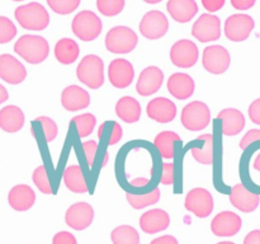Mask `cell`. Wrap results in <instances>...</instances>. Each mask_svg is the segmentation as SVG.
Segmentation results:
<instances>
[{"mask_svg":"<svg viewBox=\"0 0 260 244\" xmlns=\"http://www.w3.org/2000/svg\"><path fill=\"white\" fill-rule=\"evenodd\" d=\"M15 53L29 64H41L50 53V45L41 36L24 35L15 42Z\"/></svg>","mask_w":260,"mask_h":244,"instance_id":"cell-1","label":"cell"},{"mask_svg":"<svg viewBox=\"0 0 260 244\" xmlns=\"http://www.w3.org/2000/svg\"><path fill=\"white\" fill-rule=\"evenodd\" d=\"M14 15L18 23L28 30H43L48 27L50 23L48 12L40 3H29L18 7Z\"/></svg>","mask_w":260,"mask_h":244,"instance_id":"cell-2","label":"cell"},{"mask_svg":"<svg viewBox=\"0 0 260 244\" xmlns=\"http://www.w3.org/2000/svg\"><path fill=\"white\" fill-rule=\"evenodd\" d=\"M76 76L89 88H101L104 83L103 60L96 55H86L76 68Z\"/></svg>","mask_w":260,"mask_h":244,"instance_id":"cell-3","label":"cell"},{"mask_svg":"<svg viewBox=\"0 0 260 244\" xmlns=\"http://www.w3.org/2000/svg\"><path fill=\"white\" fill-rule=\"evenodd\" d=\"M139 37L136 32L126 25H117L106 36L107 50L113 53H128L136 48Z\"/></svg>","mask_w":260,"mask_h":244,"instance_id":"cell-4","label":"cell"},{"mask_svg":"<svg viewBox=\"0 0 260 244\" xmlns=\"http://www.w3.org/2000/svg\"><path fill=\"white\" fill-rule=\"evenodd\" d=\"M71 28L76 37L85 42H90L99 37L103 24H102L101 18L95 13L90 12V10H83L75 15Z\"/></svg>","mask_w":260,"mask_h":244,"instance_id":"cell-5","label":"cell"},{"mask_svg":"<svg viewBox=\"0 0 260 244\" xmlns=\"http://www.w3.org/2000/svg\"><path fill=\"white\" fill-rule=\"evenodd\" d=\"M211 112L201 101L190 102L182 111V125L189 131H202L210 125Z\"/></svg>","mask_w":260,"mask_h":244,"instance_id":"cell-6","label":"cell"},{"mask_svg":"<svg viewBox=\"0 0 260 244\" xmlns=\"http://www.w3.org/2000/svg\"><path fill=\"white\" fill-rule=\"evenodd\" d=\"M185 208L197 218L205 219L213 211V197L206 188L197 187L190 190L185 197Z\"/></svg>","mask_w":260,"mask_h":244,"instance_id":"cell-7","label":"cell"},{"mask_svg":"<svg viewBox=\"0 0 260 244\" xmlns=\"http://www.w3.org/2000/svg\"><path fill=\"white\" fill-rule=\"evenodd\" d=\"M231 57L229 51L220 45L208 46L203 51V68L211 74L220 75L229 69Z\"/></svg>","mask_w":260,"mask_h":244,"instance_id":"cell-8","label":"cell"},{"mask_svg":"<svg viewBox=\"0 0 260 244\" xmlns=\"http://www.w3.org/2000/svg\"><path fill=\"white\" fill-rule=\"evenodd\" d=\"M255 22L248 14H233L225 22V36L233 42H243L250 36Z\"/></svg>","mask_w":260,"mask_h":244,"instance_id":"cell-9","label":"cell"},{"mask_svg":"<svg viewBox=\"0 0 260 244\" xmlns=\"http://www.w3.org/2000/svg\"><path fill=\"white\" fill-rule=\"evenodd\" d=\"M193 37L197 38L201 42H212L217 41L221 37V20L217 15L202 14L192 28Z\"/></svg>","mask_w":260,"mask_h":244,"instance_id":"cell-10","label":"cell"},{"mask_svg":"<svg viewBox=\"0 0 260 244\" xmlns=\"http://www.w3.org/2000/svg\"><path fill=\"white\" fill-rule=\"evenodd\" d=\"M198 47L189 40H180L173 45L170 50V60L175 66L182 69H189L198 61Z\"/></svg>","mask_w":260,"mask_h":244,"instance_id":"cell-11","label":"cell"},{"mask_svg":"<svg viewBox=\"0 0 260 244\" xmlns=\"http://www.w3.org/2000/svg\"><path fill=\"white\" fill-rule=\"evenodd\" d=\"M169 29V22L164 13L159 10H151L146 13L140 22V32L149 40H157L167 35Z\"/></svg>","mask_w":260,"mask_h":244,"instance_id":"cell-12","label":"cell"},{"mask_svg":"<svg viewBox=\"0 0 260 244\" xmlns=\"http://www.w3.org/2000/svg\"><path fill=\"white\" fill-rule=\"evenodd\" d=\"M108 78L114 88L124 89L131 85L135 78L134 66L124 58H116L109 64Z\"/></svg>","mask_w":260,"mask_h":244,"instance_id":"cell-13","label":"cell"},{"mask_svg":"<svg viewBox=\"0 0 260 244\" xmlns=\"http://www.w3.org/2000/svg\"><path fill=\"white\" fill-rule=\"evenodd\" d=\"M94 220V210L89 203L78 202L71 205L65 214V221L75 230L89 228Z\"/></svg>","mask_w":260,"mask_h":244,"instance_id":"cell-14","label":"cell"},{"mask_svg":"<svg viewBox=\"0 0 260 244\" xmlns=\"http://www.w3.org/2000/svg\"><path fill=\"white\" fill-rule=\"evenodd\" d=\"M243 220L233 211H222L213 218L211 229L217 236H233L240 231Z\"/></svg>","mask_w":260,"mask_h":244,"instance_id":"cell-15","label":"cell"},{"mask_svg":"<svg viewBox=\"0 0 260 244\" xmlns=\"http://www.w3.org/2000/svg\"><path fill=\"white\" fill-rule=\"evenodd\" d=\"M164 73L157 66H149L140 74L136 84V92L142 97L155 94L162 85Z\"/></svg>","mask_w":260,"mask_h":244,"instance_id":"cell-16","label":"cell"},{"mask_svg":"<svg viewBox=\"0 0 260 244\" xmlns=\"http://www.w3.org/2000/svg\"><path fill=\"white\" fill-rule=\"evenodd\" d=\"M0 78L9 84H20L27 78V70L20 61L9 53L0 55Z\"/></svg>","mask_w":260,"mask_h":244,"instance_id":"cell-17","label":"cell"},{"mask_svg":"<svg viewBox=\"0 0 260 244\" xmlns=\"http://www.w3.org/2000/svg\"><path fill=\"white\" fill-rule=\"evenodd\" d=\"M147 116L159 124L172 122L177 116V106L165 97H157L149 102L146 107Z\"/></svg>","mask_w":260,"mask_h":244,"instance_id":"cell-18","label":"cell"},{"mask_svg":"<svg viewBox=\"0 0 260 244\" xmlns=\"http://www.w3.org/2000/svg\"><path fill=\"white\" fill-rule=\"evenodd\" d=\"M230 202L234 207L243 212H253L258 208L260 202V196L258 193H254L249 191L244 185L234 186L230 193Z\"/></svg>","mask_w":260,"mask_h":244,"instance_id":"cell-19","label":"cell"},{"mask_svg":"<svg viewBox=\"0 0 260 244\" xmlns=\"http://www.w3.org/2000/svg\"><path fill=\"white\" fill-rule=\"evenodd\" d=\"M61 104L66 111H81L90 104V96L79 85L66 86L61 94Z\"/></svg>","mask_w":260,"mask_h":244,"instance_id":"cell-20","label":"cell"},{"mask_svg":"<svg viewBox=\"0 0 260 244\" xmlns=\"http://www.w3.org/2000/svg\"><path fill=\"white\" fill-rule=\"evenodd\" d=\"M170 224V216L167 211L160 208H152L142 214L140 218V226L146 234H156L168 229Z\"/></svg>","mask_w":260,"mask_h":244,"instance_id":"cell-21","label":"cell"},{"mask_svg":"<svg viewBox=\"0 0 260 244\" xmlns=\"http://www.w3.org/2000/svg\"><path fill=\"white\" fill-rule=\"evenodd\" d=\"M168 90L174 98L184 101L190 98L194 93L196 84L192 76L184 73H175L168 80Z\"/></svg>","mask_w":260,"mask_h":244,"instance_id":"cell-22","label":"cell"},{"mask_svg":"<svg viewBox=\"0 0 260 244\" xmlns=\"http://www.w3.org/2000/svg\"><path fill=\"white\" fill-rule=\"evenodd\" d=\"M10 207L15 211H27L35 205L36 193L29 186L18 185L10 190L8 195Z\"/></svg>","mask_w":260,"mask_h":244,"instance_id":"cell-23","label":"cell"},{"mask_svg":"<svg viewBox=\"0 0 260 244\" xmlns=\"http://www.w3.org/2000/svg\"><path fill=\"white\" fill-rule=\"evenodd\" d=\"M217 118L222 122V132L226 136H235L245 127V117L236 108L222 109L217 114Z\"/></svg>","mask_w":260,"mask_h":244,"instance_id":"cell-24","label":"cell"},{"mask_svg":"<svg viewBox=\"0 0 260 244\" xmlns=\"http://www.w3.org/2000/svg\"><path fill=\"white\" fill-rule=\"evenodd\" d=\"M167 9L170 17L178 23H187L197 14L198 5L196 0H169Z\"/></svg>","mask_w":260,"mask_h":244,"instance_id":"cell-25","label":"cell"},{"mask_svg":"<svg viewBox=\"0 0 260 244\" xmlns=\"http://www.w3.org/2000/svg\"><path fill=\"white\" fill-rule=\"evenodd\" d=\"M24 126V113L17 106H7L0 111V129L9 134L19 131Z\"/></svg>","mask_w":260,"mask_h":244,"instance_id":"cell-26","label":"cell"},{"mask_svg":"<svg viewBox=\"0 0 260 244\" xmlns=\"http://www.w3.org/2000/svg\"><path fill=\"white\" fill-rule=\"evenodd\" d=\"M116 114L127 124H135L141 117V106L134 97H122L116 104Z\"/></svg>","mask_w":260,"mask_h":244,"instance_id":"cell-27","label":"cell"},{"mask_svg":"<svg viewBox=\"0 0 260 244\" xmlns=\"http://www.w3.org/2000/svg\"><path fill=\"white\" fill-rule=\"evenodd\" d=\"M80 53L79 45L71 38H61L55 46V56L58 63L63 65H70L75 63Z\"/></svg>","mask_w":260,"mask_h":244,"instance_id":"cell-28","label":"cell"},{"mask_svg":"<svg viewBox=\"0 0 260 244\" xmlns=\"http://www.w3.org/2000/svg\"><path fill=\"white\" fill-rule=\"evenodd\" d=\"M63 183L74 193H85L88 191L84 173L79 165H70L66 168L63 172Z\"/></svg>","mask_w":260,"mask_h":244,"instance_id":"cell-29","label":"cell"},{"mask_svg":"<svg viewBox=\"0 0 260 244\" xmlns=\"http://www.w3.org/2000/svg\"><path fill=\"white\" fill-rule=\"evenodd\" d=\"M180 141V136L173 131H162L155 137V146L164 159L174 158V145Z\"/></svg>","mask_w":260,"mask_h":244,"instance_id":"cell-30","label":"cell"},{"mask_svg":"<svg viewBox=\"0 0 260 244\" xmlns=\"http://www.w3.org/2000/svg\"><path fill=\"white\" fill-rule=\"evenodd\" d=\"M198 141L203 142V147H192L190 152H192L193 158L197 160L201 164L210 165L213 163V135L212 134H205L198 136Z\"/></svg>","mask_w":260,"mask_h":244,"instance_id":"cell-31","label":"cell"},{"mask_svg":"<svg viewBox=\"0 0 260 244\" xmlns=\"http://www.w3.org/2000/svg\"><path fill=\"white\" fill-rule=\"evenodd\" d=\"M113 244H140V235L134 226H117L111 234Z\"/></svg>","mask_w":260,"mask_h":244,"instance_id":"cell-32","label":"cell"},{"mask_svg":"<svg viewBox=\"0 0 260 244\" xmlns=\"http://www.w3.org/2000/svg\"><path fill=\"white\" fill-rule=\"evenodd\" d=\"M126 198L129 205L136 210L145 208L147 206L155 205L160 200V190L154 188L151 192L144 193V195H135V193H126Z\"/></svg>","mask_w":260,"mask_h":244,"instance_id":"cell-33","label":"cell"},{"mask_svg":"<svg viewBox=\"0 0 260 244\" xmlns=\"http://www.w3.org/2000/svg\"><path fill=\"white\" fill-rule=\"evenodd\" d=\"M122 127L118 122L107 121L99 126L98 137L104 140L108 145H114L122 139Z\"/></svg>","mask_w":260,"mask_h":244,"instance_id":"cell-34","label":"cell"},{"mask_svg":"<svg viewBox=\"0 0 260 244\" xmlns=\"http://www.w3.org/2000/svg\"><path fill=\"white\" fill-rule=\"evenodd\" d=\"M71 122L75 125L79 137H85L89 136V135L93 132L96 124V118L94 114L84 113L74 117V118L71 119Z\"/></svg>","mask_w":260,"mask_h":244,"instance_id":"cell-35","label":"cell"},{"mask_svg":"<svg viewBox=\"0 0 260 244\" xmlns=\"http://www.w3.org/2000/svg\"><path fill=\"white\" fill-rule=\"evenodd\" d=\"M96 8L106 17H114L123 10L124 0H96Z\"/></svg>","mask_w":260,"mask_h":244,"instance_id":"cell-36","label":"cell"},{"mask_svg":"<svg viewBox=\"0 0 260 244\" xmlns=\"http://www.w3.org/2000/svg\"><path fill=\"white\" fill-rule=\"evenodd\" d=\"M33 183L37 186L38 190L45 195H51L52 193V187H51L50 178H48L47 172H46L45 165H40L35 169L32 175Z\"/></svg>","mask_w":260,"mask_h":244,"instance_id":"cell-37","label":"cell"},{"mask_svg":"<svg viewBox=\"0 0 260 244\" xmlns=\"http://www.w3.org/2000/svg\"><path fill=\"white\" fill-rule=\"evenodd\" d=\"M48 7L57 14H70L80 5L81 0H46Z\"/></svg>","mask_w":260,"mask_h":244,"instance_id":"cell-38","label":"cell"},{"mask_svg":"<svg viewBox=\"0 0 260 244\" xmlns=\"http://www.w3.org/2000/svg\"><path fill=\"white\" fill-rule=\"evenodd\" d=\"M17 36V28L14 23L7 17L0 15V45L8 43Z\"/></svg>","mask_w":260,"mask_h":244,"instance_id":"cell-39","label":"cell"},{"mask_svg":"<svg viewBox=\"0 0 260 244\" xmlns=\"http://www.w3.org/2000/svg\"><path fill=\"white\" fill-rule=\"evenodd\" d=\"M36 124H40L42 127L43 135H45L46 142H51L57 136V125L52 118L46 116H41L36 119Z\"/></svg>","mask_w":260,"mask_h":244,"instance_id":"cell-40","label":"cell"},{"mask_svg":"<svg viewBox=\"0 0 260 244\" xmlns=\"http://www.w3.org/2000/svg\"><path fill=\"white\" fill-rule=\"evenodd\" d=\"M81 147H83L86 163H88L89 167L93 168L94 162H95L96 151H98V144H96L94 140H89V141H84L83 144H81Z\"/></svg>","mask_w":260,"mask_h":244,"instance_id":"cell-41","label":"cell"},{"mask_svg":"<svg viewBox=\"0 0 260 244\" xmlns=\"http://www.w3.org/2000/svg\"><path fill=\"white\" fill-rule=\"evenodd\" d=\"M259 140H260V130L258 129L249 130V131L245 134V136L241 139L240 149L246 150L251 144H253V142L259 141Z\"/></svg>","mask_w":260,"mask_h":244,"instance_id":"cell-42","label":"cell"},{"mask_svg":"<svg viewBox=\"0 0 260 244\" xmlns=\"http://www.w3.org/2000/svg\"><path fill=\"white\" fill-rule=\"evenodd\" d=\"M162 185H173L174 183V164L173 163H164L162 164Z\"/></svg>","mask_w":260,"mask_h":244,"instance_id":"cell-43","label":"cell"},{"mask_svg":"<svg viewBox=\"0 0 260 244\" xmlns=\"http://www.w3.org/2000/svg\"><path fill=\"white\" fill-rule=\"evenodd\" d=\"M52 244H78L76 238L69 231H60L52 239Z\"/></svg>","mask_w":260,"mask_h":244,"instance_id":"cell-44","label":"cell"},{"mask_svg":"<svg viewBox=\"0 0 260 244\" xmlns=\"http://www.w3.org/2000/svg\"><path fill=\"white\" fill-rule=\"evenodd\" d=\"M249 117H250L251 122L260 125V98L255 99L249 107Z\"/></svg>","mask_w":260,"mask_h":244,"instance_id":"cell-45","label":"cell"},{"mask_svg":"<svg viewBox=\"0 0 260 244\" xmlns=\"http://www.w3.org/2000/svg\"><path fill=\"white\" fill-rule=\"evenodd\" d=\"M202 5L210 13L218 12L225 5V0H202Z\"/></svg>","mask_w":260,"mask_h":244,"instance_id":"cell-46","label":"cell"},{"mask_svg":"<svg viewBox=\"0 0 260 244\" xmlns=\"http://www.w3.org/2000/svg\"><path fill=\"white\" fill-rule=\"evenodd\" d=\"M256 0H231V5L236 10H248L254 7Z\"/></svg>","mask_w":260,"mask_h":244,"instance_id":"cell-47","label":"cell"},{"mask_svg":"<svg viewBox=\"0 0 260 244\" xmlns=\"http://www.w3.org/2000/svg\"><path fill=\"white\" fill-rule=\"evenodd\" d=\"M244 244H260V230H253L245 236Z\"/></svg>","mask_w":260,"mask_h":244,"instance_id":"cell-48","label":"cell"},{"mask_svg":"<svg viewBox=\"0 0 260 244\" xmlns=\"http://www.w3.org/2000/svg\"><path fill=\"white\" fill-rule=\"evenodd\" d=\"M150 244H178V240L173 235H164L154 239Z\"/></svg>","mask_w":260,"mask_h":244,"instance_id":"cell-49","label":"cell"},{"mask_svg":"<svg viewBox=\"0 0 260 244\" xmlns=\"http://www.w3.org/2000/svg\"><path fill=\"white\" fill-rule=\"evenodd\" d=\"M147 185H149V179H146V178H137L131 182V186H134V187H146Z\"/></svg>","mask_w":260,"mask_h":244,"instance_id":"cell-50","label":"cell"},{"mask_svg":"<svg viewBox=\"0 0 260 244\" xmlns=\"http://www.w3.org/2000/svg\"><path fill=\"white\" fill-rule=\"evenodd\" d=\"M8 98H9V94H8V90L5 89V86H3L2 84H0V104L4 103L5 101H8Z\"/></svg>","mask_w":260,"mask_h":244,"instance_id":"cell-51","label":"cell"},{"mask_svg":"<svg viewBox=\"0 0 260 244\" xmlns=\"http://www.w3.org/2000/svg\"><path fill=\"white\" fill-rule=\"evenodd\" d=\"M254 168H255L258 172H260V152L258 155H256L255 160H254Z\"/></svg>","mask_w":260,"mask_h":244,"instance_id":"cell-52","label":"cell"},{"mask_svg":"<svg viewBox=\"0 0 260 244\" xmlns=\"http://www.w3.org/2000/svg\"><path fill=\"white\" fill-rule=\"evenodd\" d=\"M145 3H147V4H157V3H160L161 0H144Z\"/></svg>","mask_w":260,"mask_h":244,"instance_id":"cell-53","label":"cell"},{"mask_svg":"<svg viewBox=\"0 0 260 244\" xmlns=\"http://www.w3.org/2000/svg\"><path fill=\"white\" fill-rule=\"evenodd\" d=\"M217 244H235V243H233V241H220V243Z\"/></svg>","mask_w":260,"mask_h":244,"instance_id":"cell-54","label":"cell"},{"mask_svg":"<svg viewBox=\"0 0 260 244\" xmlns=\"http://www.w3.org/2000/svg\"><path fill=\"white\" fill-rule=\"evenodd\" d=\"M13 2H23V0H13Z\"/></svg>","mask_w":260,"mask_h":244,"instance_id":"cell-55","label":"cell"}]
</instances>
